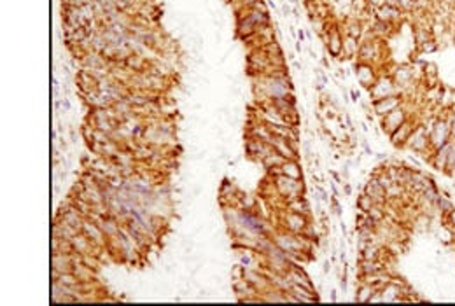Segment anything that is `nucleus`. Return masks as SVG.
I'll list each match as a JSON object with an SVG mask.
<instances>
[{
  "label": "nucleus",
  "instance_id": "f03ea898",
  "mask_svg": "<svg viewBox=\"0 0 455 306\" xmlns=\"http://www.w3.org/2000/svg\"><path fill=\"white\" fill-rule=\"evenodd\" d=\"M455 138H448V140L445 142V144L441 145V147H438L434 152H432L431 159H429V165L432 166V168L436 170V172H441L445 173L446 170V161H448V154L450 151H452V145H453Z\"/></svg>",
  "mask_w": 455,
  "mask_h": 306
},
{
  "label": "nucleus",
  "instance_id": "1a4fd4ad",
  "mask_svg": "<svg viewBox=\"0 0 455 306\" xmlns=\"http://www.w3.org/2000/svg\"><path fill=\"white\" fill-rule=\"evenodd\" d=\"M280 170H282L284 175L291 177V179H296V180L301 179V168H300V165H298L296 159H286L284 165L280 166Z\"/></svg>",
  "mask_w": 455,
  "mask_h": 306
},
{
  "label": "nucleus",
  "instance_id": "4468645a",
  "mask_svg": "<svg viewBox=\"0 0 455 306\" xmlns=\"http://www.w3.org/2000/svg\"><path fill=\"white\" fill-rule=\"evenodd\" d=\"M329 175L335 179V182H338V184H345L343 180H341V177H340V173L338 172H335V170H329Z\"/></svg>",
  "mask_w": 455,
  "mask_h": 306
},
{
  "label": "nucleus",
  "instance_id": "39448f33",
  "mask_svg": "<svg viewBox=\"0 0 455 306\" xmlns=\"http://www.w3.org/2000/svg\"><path fill=\"white\" fill-rule=\"evenodd\" d=\"M396 91V83L392 79H378L371 88H369V97L375 100H380V98H385L390 97V95Z\"/></svg>",
  "mask_w": 455,
  "mask_h": 306
},
{
  "label": "nucleus",
  "instance_id": "0eeeda50",
  "mask_svg": "<svg viewBox=\"0 0 455 306\" xmlns=\"http://www.w3.org/2000/svg\"><path fill=\"white\" fill-rule=\"evenodd\" d=\"M399 105H403V100H401L399 95H390V97L380 98V100L373 102V109H375V112L378 116H385V114H389L390 110H394Z\"/></svg>",
  "mask_w": 455,
  "mask_h": 306
},
{
  "label": "nucleus",
  "instance_id": "20e7f679",
  "mask_svg": "<svg viewBox=\"0 0 455 306\" xmlns=\"http://www.w3.org/2000/svg\"><path fill=\"white\" fill-rule=\"evenodd\" d=\"M420 123V121H411L410 117H408L406 121H404L403 124H401L399 128H396V130L392 131V133L389 135L390 137V144L396 145V147H404L408 142V138H410V135L413 133L415 126Z\"/></svg>",
  "mask_w": 455,
  "mask_h": 306
},
{
  "label": "nucleus",
  "instance_id": "dca6fc26",
  "mask_svg": "<svg viewBox=\"0 0 455 306\" xmlns=\"http://www.w3.org/2000/svg\"><path fill=\"white\" fill-rule=\"evenodd\" d=\"M298 37H300V42H303V41H305V34H303V30H300V32H298Z\"/></svg>",
  "mask_w": 455,
  "mask_h": 306
},
{
  "label": "nucleus",
  "instance_id": "7ed1b4c3",
  "mask_svg": "<svg viewBox=\"0 0 455 306\" xmlns=\"http://www.w3.org/2000/svg\"><path fill=\"white\" fill-rule=\"evenodd\" d=\"M406 119H408L406 110H404L403 105H399V107H396L394 110H390L389 114L382 116V130L387 131V133L390 135L394 130H396V128H399Z\"/></svg>",
  "mask_w": 455,
  "mask_h": 306
},
{
  "label": "nucleus",
  "instance_id": "9b49d317",
  "mask_svg": "<svg viewBox=\"0 0 455 306\" xmlns=\"http://www.w3.org/2000/svg\"><path fill=\"white\" fill-rule=\"evenodd\" d=\"M291 278H293V283H300V285H303V287H308V289H312L310 278H308V276L305 275V273L301 271L300 268H293V269H291Z\"/></svg>",
  "mask_w": 455,
  "mask_h": 306
},
{
  "label": "nucleus",
  "instance_id": "f8f14e48",
  "mask_svg": "<svg viewBox=\"0 0 455 306\" xmlns=\"http://www.w3.org/2000/svg\"><path fill=\"white\" fill-rule=\"evenodd\" d=\"M357 208L361 210V212H364V213H368L369 210H371V206L375 205V201H373V198L369 196V194H366V193H362L361 196L357 198Z\"/></svg>",
  "mask_w": 455,
  "mask_h": 306
},
{
  "label": "nucleus",
  "instance_id": "2eb2a0df",
  "mask_svg": "<svg viewBox=\"0 0 455 306\" xmlns=\"http://www.w3.org/2000/svg\"><path fill=\"white\" fill-rule=\"evenodd\" d=\"M343 187H345V193H347V194H348V196H350V194H352V187H350V186H348V184H347V182H345V184H343Z\"/></svg>",
  "mask_w": 455,
  "mask_h": 306
},
{
  "label": "nucleus",
  "instance_id": "a211bd4d",
  "mask_svg": "<svg viewBox=\"0 0 455 306\" xmlns=\"http://www.w3.org/2000/svg\"><path fill=\"white\" fill-rule=\"evenodd\" d=\"M452 110H453V112H455V103H453V107H452Z\"/></svg>",
  "mask_w": 455,
  "mask_h": 306
},
{
  "label": "nucleus",
  "instance_id": "6e6552de",
  "mask_svg": "<svg viewBox=\"0 0 455 306\" xmlns=\"http://www.w3.org/2000/svg\"><path fill=\"white\" fill-rule=\"evenodd\" d=\"M355 74H357V81L364 88H371L373 84L378 81L375 77V74H373V69L368 65V63H364V62H361L359 65H355Z\"/></svg>",
  "mask_w": 455,
  "mask_h": 306
},
{
  "label": "nucleus",
  "instance_id": "f3484780",
  "mask_svg": "<svg viewBox=\"0 0 455 306\" xmlns=\"http://www.w3.org/2000/svg\"><path fill=\"white\" fill-rule=\"evenodd\" d=\"M352 100L357 102L359 100V93H355V91H352Z\"/></svg>",
  "mask_w": 455,
  "mask_h": 306
},
{
  "label": "nucleus",
  "instance_id": "f257e3e1",
  "mask_svg": "<svg viewBox=\"0 0 455 306\" xmlns=\"http://www.w3.org/2000/svg\"><path fill=\"white\" fill-rule=\"evenodd\" d=\"M448 138H452V130L446 124L443 117H436L434 123L429 128V142H431V151L434 152L438 147H441Z\"/></svg>",
  "mask_w": 455,
  "mask_h": 306
},
{
  "label": "nucleus",
  "instance_id": "9d476101",
  "mask_svg": "<svg viewBox=\"0 0 455 306\" xmlns=\"http://www.w3.org/2000/svg\"><path fill=\"white\" fill-rule=\"evenodd\" d=\"M357 296H355V301H359V303H369V299H371V296L375 294V289H373V285H369V283H362L359 285L357 289Z\"/></svg>",
  "mask_w": 455,
  "mask_h": 306
},
{
  "label": "nucleus",
  "instance_id": "423d86ee",
  "mask_svg": "<svg viewBox=\"0 0 455 306\" xmlns=\"http://www.w3.org/2000/svg\"><path fill=\"white\" fill-rule=\"evenodd\" d=\"M326 37V41H328V51L331 53V56H335V58H338V56L343 53V39H341L340 35V30L338 28H326V34H322Z\"/></svg>",
  "mask_w": 455,
  "mask_h": 306
},
{
  "label": "nucleus",
  "instance_id": "ddd939ff",
  "mask_svg": "<svg viewBox=\"0 0 455 306\" xmlns=\"http://www.w3.org/2000/svg\"><path fill=\"white\" fill-rule=\"evenodd\" d=\"M441 219H443V222L446 224V227H450V229H455V206L452 210H448L446 213H443L441 215Z\"/></svg>",
  "mask_w": 455,
  "mask_h": 306
}]
</instances>
